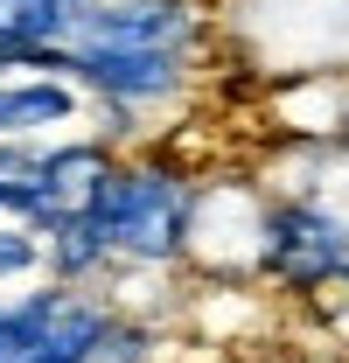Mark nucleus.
Segmentation results:
<instances>
[{
	"label": "nucleus",
	"instance_id": "7ed1b4c3",
	"mask_svg": "<svg viewBox=\"0 0 349 363\" xmlns=\"http://www.w3.org/2000/svg\"><path fill=\"white\" fill-rule=\"evenodd\" d=\"M265 272L272 279H287L294 294H314V286H328L336 272L349 266V230L321 210V203H272L265 210Z\"/></svg>",
	"mask_w": 349,
	"mask_h": 363
},
{
	"label": "nucleus",
	"instance_id": "423d86ee",
	"mask_svg": "<svg viewBox=\"0 0 349 363\" xmlns=\"http://www.w3.org/2000/svg\"><path fill=\"white\" fill-rule=\"evenodd\" d=\"M112 259V245H105V230L98 217H70V224H49V266L63 272V279H84L91 266H105Z\"/></svg>",
	"mask_w": 349,
	"mask_h": 363
},
{
	"label": "nucleus",
	"instance_id": "f03ea898",
	"mask_svg": "<svg viewBox=\"0 0 349 363\" xmlns=\"http://www.w3.org/2000/svg\"><path fill=\"white\" fill-rule=\"evenodd\" d=\"M196 35V7L189 0H84L70 7L63 49L77 56H182Z\"/></svg>",
	"mask_w": 349,
	"mask_h": 363
},
{
	"label": "nucleus",
	"instance_id": "39448f33",
	"mask_svg": "<svg viewBox=\"0 0 349 363\" xmlns=\"http://www.w3.org/2000/svg\"><path fill=\"white\" fill-rule=\"evenodd\" d=\"M77 112V98L70 84H56V77H28V84L0 91V119H7V133H28V126H63Z\"/></svg>",
	"mask_w": 349,
	"mask_h": 363
},
{
	"label": "nucleus",
	"instance_id": "f257e3e1",
	"mask_svg": "<svg viewBox=\"0 0 349 363\" xmlns=\"http://www.w3.org/2000/svg\"><path fill=\"white\" fill-rule=\"evenodd\" d=\"M91 217L112 259H174L189 238V182L168 168H112Z\"/></svg>",
	"mask_w": 349,
	"mask_h": 363
},
{
	"label": "nucleus",
	"instance_id": "20e7f679",
	"mask_svg": "<svg viewBox=\"0 0 349 363\" xmlns=\"http://www.w3.org/2000/svg\"><path fill=\"white\" fill-rule=\"evenodd\" d=\"M70 28V7L56 0H0V63H21V49L63 43Z\"/></svg>",
	"mask_w": 349,
	"mask_h": 363
}]
</instances>
